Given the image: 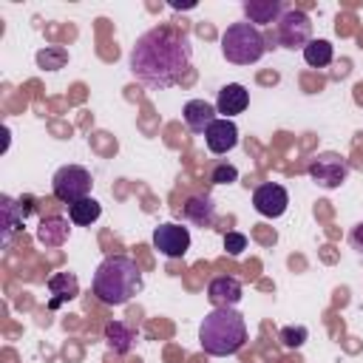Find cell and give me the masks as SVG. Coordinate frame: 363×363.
<instances>
[{
    "label": "cell",
    "mask_w": 363,
    "mask_h": 363,
    "mask_svg": "<svg viewBox=\"0 0 363 363\" xmlns=\"http://www.w3.org/2000/svg\"><path fill=\"white\" fill-rule=\"evenodd\" d=\"M235 179H238V170L233 164H227V162H218L213 167V173H210V182L213 184H233Z\"/></svg>",
    "instance_id": "obj_24"
},
{
    "label": "cell",
    "mask_w": 363,
    "mask_h": 363,
    "mask_svg": "<svg viewBox=\"0 0 363 363\" xmlns=\"http://www.w3.org/2000/svg\"><path fill=\"white\" fill-rule=\"evenodd\" d=\"M153 247L167 258H182L190 250V230L182 224H173V221L159 224L153 230Z\"/></svg>",
    "instance_id": "obj_8"
},
{
    "label": "cell",
    "mask_w": 363,
    "mask_h": 363,
    "mask_svg": "<svg viewBox=\"0 0 363 363\" xmlns=\"http://www.w3.org/2000/svg\"><path fill=\"white\" fill-rule=\"evenodd\" d=\"M284 11H286V6L281 0H244L247 23H252L255 28L267 26V23H278Z\"/></svg>",
    "instance_id": "obj_13"
},
{
    "label": "cell",
    "mask_w": 363,
    "mask_h": 363,
    "mask_svg": "<svg viewBox=\"0 0 363 363\" xmlns=\"http://www.w3.org/2000/svg\"><path fill=\"white\" fill-rule=\"evenodd\" d=\"M68 233H71V224L62 216H45L37 224V241L43 247H62L68 241Z\"/></svg>",
    "instance_id": "obj_15"
},
{
    "label": "cell",
    "mask_w": 363,
    "mask_h": 363,
    "mask_svg": "<svg viewBox=\"0 0 363 363\" xmlns=\"http://www.w3.org/2000/svg\"><path fill=\"white\" fill-rule=\"evenodd\" d=\"M241 284L235 281V278H230V275H218V278H213L210 284H207V298H210V303L218 309V306H235L238 301H241Z\"/></svg>",
    "instance_id": "obj_12"
},
{
    "label": "cell",
    "mask_w": 363,
    "mask_h": 363,
    "mask_svg": "<svg viewBox=\"0 0 363 363\" xmlns=\"http://www.w3.org/2000/svg\"><path fill=\"white\" fill-rule=\"evenodd\" d=\"M142 286V269L130 255H108L94 272V295L108 306L128 303Z\"/></svg>",
    "instance_id": "obj_2"
},
{
    "label": "cell",
    "mask_w": 363,
    "mask_h": 363,
    "mask_svg": "<svg viewBox=\"0 0 363 363\" xmlns=\"http://www.w3.org/2000/svg\"><path fill=\"white\" fill-rule=\"evenodd\" d=\"M349 241H352V247H354L357 252H363V221L354 224V230L349 233Z\"/></svg>",
    "instance_id": "obj_26"
},
{
    "label": "cell",
    "mask_w": 363,
    "mask_h": 363,
    "mask_svg": "<svg viewBox=\"0 0 363 363\" xmlns=\"http://www.w3.org/2000/svg\"><path fill=\"white\" fill-rule=\"evenodd\" d=\"M0 201H3V227H6V241H9L11 233L17 227H23V221L28 218V213L34 210V204H31V196H26L23 201H14L11 196H3Z\"/></svg>",
    "instance_id": "obj_17"
},
{
    "label": "cell",
    "mask_w": 363,
    "mask_h": 363,
    "mask_svg": "<svg viewBox=\"0 0 363 363\" xmlns=\"http://www.w3.org/2000/svg\"><path fill=\"white\" fill-rule=\"evenodd\" d=\"M218 111L210 105V102H204V99H190L184 108H182V116H184V125L193 130V133H204L218 116H216Z\"/></svg>",
    "instance_id": "obj_14"
},
{
    "label": "cell",
    "mask_w": 363,
    "mask_h": 363,
    "mask_svg": "<svg viewBox=\"0 0 363 363\" xmlns=\"http://www.w3.org/2000/svg\"><path fill=\"white\" fill-rule=\"evenodd\" d=\"M102 216V204L96 201V199H82V201H77V204H68V218H71V224H79V227H91L96 218Z\"/></svg>",
    "instance_id": "obj_20"
},
{
    "label": "cell",
    "mask_w": 363,
    "mask_h": 363,
    "mask_svg": "<svg viewBox=\"0 0 363 363\" xmlns=\"http://www.w3.org/2000/svg\"><path fill=\"white\" fill-rule=\"evenodd\" d=\"M303 60L312 68H323L332 62V43L329 40H309L303 48Z\"/></svg>",
    "instance_id": "obj_21"
},
{
    "label": "cell",
    "mask_w": 363,
    "mask_h": 363,
    "mask_svg": "<svg viewBox=\"0 0 363 363\" xmlns=\"http://www.w3.org/2000/svg\"><path fill=\"white\" fill-rule=\"evenodd\" d=\"M224 250H227L230 255H241V252L247 250V235H244V233H227V235H224Z\"/></svg>",
    "instance_id": "obj_25"
},
{
    "label": "cell",
    "mask_w": 363,
    "mask_h": 363,
    "mask_svg": "<svg viewBox=\"0 0 363 363\" xmlns=\"http://www.w3.org/2000/svg\"><path fill=\"white\" fill-rule=\"evenodd\" d=\"M182 213L190 224L196 227H210L216 221V204L210 196H190L184 204H182Z\"/></svg>",
    "instance_id": "obj_16"
},
{
    "label": "cell",
    "mask_w": 363,
    "mask_h": 363,
    "mask_svg": "<svg viewBox=\"0 0 363 363\" xmlns=\"http://www.w3.org/2000/svg\"><path fill=\"white\" fill-rule=\"evenodd\" d=\"M247 105H250V91H247L241 82H227V85L218 91L216 111L221 113V119H230V116L241 113Z\"/></svg>",
    "instance_id": "obj_11"
},
{
    "label": "cell",
    "mask_w": 363,
    "mask_h": 363,
    "mask_svg": "<svg viewBox=\"0 0 363 363\" xmlns=\"http://www.w3.org/2000/svg\"><path fill=\"white\" fill-rule=\"evenodd\" d=\"M48 292L54 295V298L48 301V306L57 309L62 301H71V298L79 295V281H77L74 272H57V275L48 278Z\"/></svg>",
    "instance_id": "obj_18"
},
{
    "label": "cell",
    "mask_w": 363,
    "mask_h": 363,
    "mask_svg": "<svg viewBox=\"0 0 363 363\" xmlns=\"http://www.w3.org/2000/svg\"><path fill=\"white\" fill-rule=\"evenodd\" d=\"M133 340H136L133 329L125 326L122 320H111V323L105 326V346H108L113 354H128V352L133 349Z\"/></svg>",
    "instance_id": "obj_19"
},
{
    "label": "cell",
    "mask_w": 363,
    "mask_h": 363,
    "mask_svg": "<svg viewBox=\"0 0 363 363\" xmlns=\"http://www.w3.org/2000/svg\"><path fill=\"white\" fill-rule=\"evenodd\" d=\"M190 57L193 48L182 31L170 26H156L133 43L128 54V68L142 85L164 91L182 79V74L190 68Z\"/></svg>",
    "instance_id": "obj_1"
},
{
    "label": "cell",
    "mask_w": 363,
    "mask_h": 363,
    "mask_svg": "<svg viewBox=\"0 0 363 363\" xmlns=\"http://www.w3.org/2000/svg\"><path fill=\"white\" fill-rule=\"evenodd\" d=\"M91 173L79 164H62L51 179V193L62 204H77L91 196Z\"/></svg>",
    "instance_id": "obj_5"
},
{
    "label": "cell",
    "mask_w": 363,
    "mask_h": 363,
    "mask_svg": "<svg viewBox=\"0 0 363 363\" xmlns=\"http://www.w3.org/2000/svg\"><path fill=\"white\" fill-rule=\"evenodd\" d=\"M199 343L213 357L235 354L247 343V323L233 306H218L210 315H204L199 326Z\"/></svg>",
    "instance_id": "obj_3"
},
{
    "label": "cell",
    "mask_w": 363,
    "mask_h": 363,
    "mask_svg": "<svg viewBox=\"0 0 363 363\" xmlns=\"http://www.w3.org/2000/svg\"><path fill=\"white\" fill-rule=\"evenodd\" d=\"M275 40L284 48H306V43L312 40V20L306 11L301 9H286L281 14V20L275 23Z\"/></svg>",
    "instance_id": "obj_6"
},
{
    "label": "cell",
    "mask_w": 363,
    "mask_h": 363,
    "mask_svg": "<svg viewBox=\"0 0 363 363\" xmlns=\"http://www.w3.org/2000/svg\"><path fill=\"white\" fill-rule=\"evenodd\" d=\"M286 204H289V193L286 187L275 184V182H267V184H258L255 193H252V207L267 216V218H278L286 213Z\"/></svg>",
    "instance_id": "obj_9"
},
{
    "label": "cell",
    "mask_w": 363,
    "mask_h": 363,
    "mask_svg": "<svg viewBox=\"0 0 363 363\" xmlns=\"http://www.w3.org/2000/svg\"><path fill=\"white\" fill-rule=\"evenodd\" d=\"M204 142L210 147V153H230L235 145H238V128L233 119H216L207 130H204Z\"/></svg>",
    "instance_id": "obj_10"
},
{
    "label": "cell",
    "mask_w": 363,
    "mask_h": 363,
    "mask_svg": "<svg viewBox=\"0 0 363 363\" xmlns=\"http://www.w3.org/2000/svg\"><path fill=\"white\" fill-rule=\"evenodd\" d=\"M267 37L261 34V28H255L252 23H233L227 26V31L221 34V54L227 57V62L233 65H250L258 62L267 51Z\"/></svg>",
    "instance_id": "obj_4"
},
{
    "label": "cell",
    "mask_w": 363,
    "mask_h": 363,
    "mask_svg": "<svg viewBox=\"0 0 363 363\" xmlns=\"http://www.w3.org/2000/svg\"><path fill=\"white\" fill-rule=\"evenodd\" d=\"M68 62V51L60 45H45L43 51H37V65L43 71H60Z\"/></svg>",
    "instance_id": "obj_22"
},
{
    "label": "cell",
    "mask_w": 363,
    "mask_h": 363,
    "mask_svg": "<svg viewBox=\"0 0 363 363\" xmlns=\"http://www.w3.org/2000/svg\"><path fill=\"white\" fill-rule=\"evenodd\" d=\"M306 337H309V329L306 326H284L278 332V340H281L284 349H301L306 343Z\"/></svg>",
    "instance_id": "obj_23"
},
{
    "label": "cell",
    "mask_w": 363,
    "mask_h": 363,
    "mask_svg": "<svg viewBox=\"0 0 363 363\" xmlns=\"http://www.w3.org/2000/svg\"><path fill=\"white\" fill-rule=\"evenodd\" d=\"M306 173H309V179L318 182L320 187L335 190V187H340V184L346 182L349 164H346V159H340L337 153H318V156L306 164Z\"/></svg>",
    "instance_id": "obj_7"
}]
</instances>
